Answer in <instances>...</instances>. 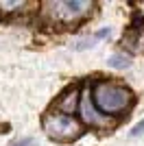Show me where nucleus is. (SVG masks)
<instances>
[{
    "mask_svg": "<svg viewBox=\"0 0 144 146\" xmlns=\"http://www.w3.org/2000/svg\"><path fill=\"white\" fill-rule=\"evenodd\" d=\"M79 111H81V120H83L87 127H94V129H109V127H114V118L101 113V111L94 107L90 92H83Z\"/></svg>",
    "mask_w": 144,
    "mask_h": 146,
    "instance_id": "20e7f679",
    "label": "nucleus"
},
{
    "mask_svg": "<svg viewBox=\"0 0 144 146\" xmlns=\"http://www.w3.org/2000/svg\"><path fill=\"white\" fill-rule=\"evenodd\" d=\"M142 133H144V122H140V124H135V127H133L131 135H133V137H138V135H142Z\"/></svg>",
    "mask_w": 144,
    "mask_h": 146,
    "instance_id": "9d476101",
    "label": "nucleus"
},
{
    "mask_svg": "<svg viewBox=\"0 0 144 146\" xmlns=\"http://www.w3.org/2000/svg\"><path fill=\"white\" fill-rule=\"evenodd\" d=\"M94 44H96V35H94V37H90V39H83V42L77 44L74 48H77V50H85V48H92Z\"/></svg>",
    "mask_w": 144,
    "mask_h": 146,
    "instance_id": "6e6552de",
    "label": "nucleus"
},
{
    "mask_svg": "<svg viewBox=\"0 0 144 146\" xmlns=\"http://www.w3.org/2000/svg\"><path fill=\"white\" fill-rule=\"evenodd\" d=\"M42 124L48 137H53L57 142H72L83 133L81 122L72 116H63V113H48Z\"/></svg>",
    "mask_w": 144,
    "mask_h": 146,
    "instance_id": "f03ea898",
    "label": "nucleus"
},
{
    "mask_svg": "<svg viewBox=\"0 0 144 146\" xmlns=\"http://www.w3.org/2000/svg\"><path fill=\"white\" fill-rule=\"evenodd\" d=\"M13 146H35V140H33V137H24V140L15 142Z\"/></svg>",
    "mask_w": 144,
    "mask_h": 146,
    "instance_id": "1a4fd4ad",
    "label": "nucleus"
},
{
    "mask_svg": "<svg viewBox=\"0 0 144 146\" xmlns=\"http://www.w3.org/2000/svg\"><path fill=\"white\" fill-rule=\"evenodd\" d=\"M107 63L111 68H116V70H125V68L131 66V59H129L127 55H120V52H118V55H111V57H109Z\"/></svg>",
    "mask_w": 144,
    "mask_h": 146,
    "instance_id": "423d86ee",
    "label": "nucleus"
},
{
    "mask_svg": "<svg viewBox=\"0 0 144 146\" xmlns=\"http://www.w3.org/2000/svg\"><path fill=\"white\" fill-rule=\"evenodd\" d=\"M92 103L101 113L105 116H116L122 113L133 105V94L122 85H114V83H105L98 81L92 92Z\"/></svg>",
    "mask_w": 144,
    "mask_h": 146,
    "instance_id": "f257e3e1",
    "label": "nucleus"
},
{
    "mask_svg": "<svg viewBox=\"0 0 144 146\" xmlns=\"http://www.w3.org/2000/svg\"><path fill=\"white\" fill-rule=\"evenodd\" d=\"M77 100H79V87H72L70 92H66L63 96L57 100V113H63V116H70L74 107H77Z\"/></svg>",
    "mask_w": 144,
    "mask_h": 146,
    "instance_id": "39448f33",
    "label": "nucleus"
},
{
    "mask_svg": "<svg viewBox=\"0 0 144 146\" xmlns=\"http://www.w3.org/2000/svg\"><path fill=\"white\" fill-rule=\"evenodd\" d=\"M26 5V2H22V0H0V13L2 15H7V13H13V11H18V9H22V7Z\"/></svg>",
    "mask_w": 144,
    "mask_h": 146,
    "instance_id": "0eeeda50",
    "label": "nucleus"
},
{
    "mask_svg": "<svg viewBox=\"0 0 144 146\" xmlns=\"http://www.w3.org/2000/svg\"><path fill=\"white\" fill-rule=\"evenodd\" d=\"M46 7H50V15L57 22L70 24L77 20L85 18L92 11V2L87 0H63V2H46Z\"/></svg>",
    "mask_w": 144,
    "mask_h": 146,
    "instance_id": "7ed1b4c3",
    "label": "nucleus"
}]
</instances>
